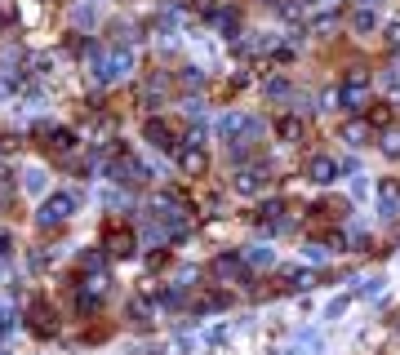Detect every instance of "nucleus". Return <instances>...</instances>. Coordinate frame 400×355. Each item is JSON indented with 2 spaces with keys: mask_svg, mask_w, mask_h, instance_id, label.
<instances>
[{
  "mask_svg": "<svg viewBox=\"0 0 400 355\" xmlns=\"http://www.w3.org/2000/svg\"><path fill=\"white\" fill-rule=\"evenodd\" d=\"M378 213L387 218H400V182L396 178H382V187H378Z\"/></svg>",
  "mask_w": 400,
  "mask_h": 355,
  "instance_id": "nucleus-11",
  "label": "nucleus"
},
{
  "mask_svg": "<svg viewBox=\"0 0 400 355\" xmlns=\"http://www.w3.org/2000/svg\"><path fill=\"white\" fill-rule=\"evenodd\" d=\"M311 31H316V36H321V40H329L333 31H338V13H333V9H325L321 18H311Z\"/></svg>",
  "mask_w": 400,
  "mask_h": 355,
  "instance_id": "nucleus-21",
  "label": "nucleus"
},
{
  "mask_svg": "<svg viewBox=\"0 0 400 355\" xmlns=\"http://www.w3.org/2000/svg\"><path fill=\"white\" fill-rule=\"evenodd\" d=\"M31 325H36L40 337H49V333L58 329V325H54V307H49V302H31Z\"/></svg>",
  "mask_w": 400,
  "mask_h": 355,
  "instance_id": "nucleus-17",
  "label": "nucleus"
},
{
  "mask_svg": "<svg viewBox=\"0 0 400 355\" xmlns=\"http://www.w3.org/2000/svg\"><path fill=\"white\" fill-rule=\"evenodd\" d=\"M267 98H289V80H267Z\"/></svg>",
  "mask_w": 400,
  "mask_h": 355,
  "instance_id": "nucleus-36",
  "label": "nucleus"
},
{
  "mask_svg": "<svg viewBox=\"0 0 400 355\" xmlns=\"http://www.w3.org/2000/svg\"><path fill=\"white\" fill-rule=\"evenodd\" d=\"M360 293H365V298H378V293H382V280H378V276H374V280H365V289H360Z\"/></svg>",
  "mask_w": 400,
  "mask_h": 355,
  "instance_id": "nucleus-41",
  "label": "nucleus"
},
{
  "mask_svg": "<svg viewBox=\"0 0 400 355\" xmlns=\"http://www.w3.org/2000/svg\"><path fill=\"white\" fill-rule=\"evenodd\" d=\"M23 187L27 191H45V174H40V169H27V174H23Z\"/></svg>",
  "mask_w": 400,
  "mask_h": 355,
  "instance_id": "nucleus-33",
  "label": "nucleus"
},
{
  "mask_svg": "<svg viewBox=\"0 0 400 355\" xmlns=\"http://www.w3.org/2000/svg\"><path fill=\"white\" fill-rule=\"evenodd\" d=\"M276 13L285 23H303V5H298V0H276Z\"/></svg>",
  "mask_w": 400,
  "mask_h": 355,
  "instance_id": "nucleus-27",
  "label": "nucleus"
},
{
  "mask_svg": "<svg viewBox=\"0 0 400 355\" xmlns=\"http://www.w3.org/2000/svg\"><path fill=\"white\" fill-rule=\"evenodd\" d=\"M160 302H165L170 311H178V307H182V289H165V293H160Z\"/></svg>",
  "mask_w": 400,
  "mask_h": 355,
  "instance_id": "nucleus-38",
  "label": "nucleus"
},
{
  "mask_svg": "<svg viewBox=\"0 0 400 355\" xmlns=\"http://www.w3.org/2000/svg\"><path fill=\"white\" fill-rule=\"evenodd\" d=\"M209 276L218 280V284H245V280H249L245 253H218V258L209 262Z\"/></svg>",
  "mask_w": 400,
  "mask_h": 355,
  "instance_id": "nucleus-4",
  "label": "nucleus"
},
{
  "mask_svg": "<svg viewBox=\"0 0 400 355\" xmlns=\"http://www.w3.org/2000/svg\"><path fill=\"white\" fill-rule=\"evenodd\" d=\"M254 222L262 227V231H280V227H289V218H285V205L280 200H267V205L254 213Z\"/></svg>",
  "mask_w": 400,
  "mask_h": 355,
  "instance_id": "nucleus-12",
  "label": "nucleus"
},
{
  "mask_svg": "<svg viewBox=\"0 0 400 355\" xmlns=\"http://www.w3.org/2000/svg\"><path fill=\"white\" fill-rule=\"evenodd\" d=\"M303 133H307L303 115H280V120H276V138L280 142H303Z\"/></svg>",
  "mask_w": 400,
  "mask_h": 355,
  "instance_id": "nucleus-13",
  "label": "nucleus"
},
{
  "mask_svg": "<svg viewBox=\"0 0 400 355\" xmlns=\"http://www.w3.org/2000/svg\"><path fill=\"white\" fill-rule=\"evenodd\" d=\"M329 249H333V244H316V240H307V258H311V262H325Z\"/></svg>",
  "mask_w": 400,
  "mask_h": 355,
  "instance_id": "nucleus-37",
  "label": "nucleus"
},
{
  "mask_svg": "<svg viewBox=\"0 0 400 355\" xmlns=\"http://www.w3.org/2000/svg\"><path fill=\"white\" fill-rule=\"evenodd\" d=\"M138 40H143V31H138V27H129V23H121V27H116V45H121V49L138 45Z\"/></svg>",
  "mask_w": 400,
  "mask_h": 355,
  "instance_id": "nucleus-29",
  "label": "nucleus"
},
{
  "mask_svg": "<svg viewBox=\"0 0 400 355\" xmlns=\"http://www.w3.org/2000/svg\"><path fill=\"white\" fill-rule=\"evenodd\" d=\"M311 5H316V9H338L343 0H311Z\"/></svg>",
  "mask_w": 400,
  "mask_h": 355,
  "instance_id": "nucleus-46",
  "label": "nucleus"
},
{
  "mask_svg": "<svg viewBox=\"0 0 400 355\" xmlns=\"http://www.w3.org/2000/svg\"><path fill=\"white\" fill-rule=\"evenodd\" d=\"M365 98H370V89H365V84H347V80H343V89H338L343 111H360V107H365Z\"/></svg>",
  "mask_w": 400,
  "mask_h": 355,
  "instance_id": "nucleus-18",
  "label": "nucleus"
},
{
  "mask_svg": "<svg viewBox=\"0 0 400 355\" xmlns=\"http://www.w3.org/2000/svg\"><path fill=\"white\" fill-rule=\"evenodd\" d=\"M307 178L316 182V187L338 182V160H333V156H311V160H307Z\"/></svg>",
  "mask_w": 400,
  "mask_h": 355,
  "instance_id": "nucleus-9",
  "label": "nucleus"
},
{
  "mask_svg": "<svg viewBox=\"0 0 400 355\" xmlns=\"http://www.w3.org/2000/svg\"><path fill=\"white\" fill-rule=\"evenodd\" d=\"M143 138L152 142V147H160V151H178V147H182V142L174 138V129L165 125V120H156V115H152V120L143 125Z\"/></svg>",
  "mask_w": 400,
  "mask_h": 355,
  "instance_id": "nucleus-8",
  "label": "nucleus"
},
{
  "mask_svg": "<svg viewBox=\"0 0 400 355\" xmlns=\"http://www.w3.org/2000/svg\"><path fill=\"white\" fill-rule=\"evenodd\" d=\"M223 138L227 142H240V138H258L262 133V120L258 115H240V111H231V115H223Z\"/></svg>",
  "mask_w": 400,
  "mask_h": 355,
  "instance_id": "nucleus-5",
  "label": "nucleus"
},
{
  "mask_svg": "<svg viewBox=\"0 0 400 355\" xmlns=\"http://www.w3.org/2000/svg\"><path fill=\"white\" fill-rule=\"evenodd\" d=\"M223 307H227V293H205V298L196 302L200 315H213V311H223Z\"/></svg>",
  "mask_w": 400,
  "mask_h": 355,
  "instance_id": "nucleus-26",
  "label": "nucleus"
},
{
  "mask_svg": "<svg viewBox=\"0 0 400 355\" xmlns=\"http://www.w3.org/2000/svg\"><path fill=\"white\" fill-rule=\"evenodd\" d=\"M98 298H103V293H94V289H85V284H80V293H76V311H80V315H94V311H98Z\"/></svg>",
  "mask_w": 400,
  "mask_h": 355,
  "instance_id": "nucleus-23",
  "label": "nucleus"
},
{
  "mask_svg": "<svg viewBox=\"0 0 400 355\" xmlns=\"http://www.w3.org/2000/svg\"><path fill=\"white\" fill-rule=\"evenodd\" d=\"M152 311H156V302L138 293V298H129V320H138V325H152Z\"/></svg>",
  "mask_w": 400,
  "mask_h": 355,
  "instance_id": "nucleus-20",
  "label": "nucleus"
},
{
  "mask_svg": "<svg viewBox=\"0 0 400 355\" xmlns=\"http://www.w3.org/2000/svg\"><path fill=\"white\" fill-rule=\"evenodd\" d=\"M182 84H187V89H200V84H209V72L205 67H182Z\"/></svg>",
  "mask_w": 400,
  "mask_h": 355,
  "instance_id": "nucleus-28",
  "label": "nucleus"
},
{
  "mask_svg": "<svg viewBox=\"0 0 400 355\" xmlns=\"http://www.w3.org/2000/svg\"><path fill=\"white\" fill-rule=\"evenodd\" d=\"M382 40H387V45L396 49V54H400V18H396V23H387V27H382Z\"/></svg>",
  "mask_w": 400,
  "mask_h": 355,
  "instance_id": "nucleus-35",
  "label": "nucleus"
},
{
  "mask_svg": "<svg viewBox=\"0 0 400 355\" xmlns=\"http://www.w3.org/2000/svg\"><path fill=\"white\" fill-rule=\"evenodd\" d=\"M370 133H374V120H347L343 125V142L347 147H365V142H370Z\"/></svg>",
  "mask_w": 400,
  "mask_h": 355,
  "instance_id": "nucleus-16",
  "label": "nucleus"
},
{
  "mask_svg": "<svg viewBox=\"0 0 400 355\" xmlns=\"http://www.w3.org/2000/svg\"><path fill=\"white\" fill-rule=\"evenodd\" d=\"M9 196H13V187H9V178H0V213L9 209Z\"/></svg>",
  "mask_w": 400,
  "mask_h": 355,
  "instance_id": "nucleus-40",
  "label": "nucleus"
},
{
  "mask_svg": "<svg viewBox=\"0 0 400 355\" xmlns=\"http://www.w3.org/2000/svg\"><path fill=\"white\" fill-rule=\"evenodd\" d=\"M382 23H378V13H374V5H360L356 13H352V31L356 36H374Z\"/></svg>",
  "mask_w": 400,
  "mask_h": 355,
  "instance_id": "nucleus-15",
  "label": "nucleus"
},
{
  "mask_svg": "<svg viewBox=\"0 0 400 355\" xmlns=\"http://www.w3.org/2000/svg\"><path fill=\"white\" fill-rule=\"evenodd\" d=\"M76 209H80V196H76V191H58V196H49L45 205H40L36 227H40V231H54V227H62V222H72Z\"/></svg>",
  "mask_w": 400,
  "mask_h": 355,
  "instance_id": "nucleus-2",
  "label": "nucleus"
},
{
  "mask_svg": "<svg viewBox=\"0 0 400 355\" xmlns=\"http://www.w3.org/2000/svg\"><path fill=\"white\" fill-rule=\"evenodd\" d=\"M396 329H400V325H396Z\"/></svg>",
  "mask_w": 400,
  "mask_h": 355,
  "instance_id": "nucleus-49",
  "label": "nucleus"
},
{
  "mask_svg": "<svg viewBox=\"0 0 400 355\" xmlns=\"http://www.w3.org/2000/svg\"><path fill=\"white\" fill-rule=\"evenodd\" d=\"M9 94H13V76L0 72V98H9Z\"/></svg>",
  "mask_w": 400,
  "mask_h": 355,
  "instance_id": "nucleus-42",
  "label": "nucleus"
},
{
  "mask_svg": "<svg viewBox=\"0 0 400 355\" xmlns=\"http://www.w3.org/2000/svg\"><path fill=\"white\" fill-rule=\"evenodd\" d=\"M280 280H285L289 289H311V284H316V276H307V271H294V266H285V271H280Z\"/></svg>",
  "mask_w": 400,
  "mask_h": 355,
  "instance_id": "nucleus-24",
  "label": "nucleus"
},
{
  "mask_svg": "<svg viewBox=\"0 0 400 355\" xmlns=\"http://www.w3.org/2000/svg\"><path fill=\"white\" fill-rule=\"evenodd\" d=\"M174 156H178V169H182V174H187V178H200V174H205V169H209L205 142H196V138H187V142H182V147L174 151Z\"/></svg>",
  "mask_w": 400,
  "mask_h": 355,
  "instance_id": "nucleus-6",
  "label": "nucleus"
},
{
  "mask_svg": "<svg viewBox=\"0 0 400 355\" xmlns=\"http://www.w3.org/2000/svg\"><path fill=\"white\" fill-rule=\"evenodd\" d=\"M0 355H5V351H0Z\"/></svg>",
  "mask_w": 400,
  "mask_h": 355,
  "instance_id": "nucleus-48",
  "label": "nucleus"
},
{
  "mask_svg": "<svg viewBox=\"0 0 400 355\" xmlns=\"http://www.w3.org/2000/svg\"><path fill=\"white\" fill-rule=\"evenodd\" d=\"M231 187H236L240 196H258V191H267V187H272V164H267V160H249L245 169H236Z\"/></svg>",
  "mask_w": 400,
  "mask_h": 355,
  "instance_id": "nucleus-3",
  "label": "nucleus"
},
{
  "mask_svg": "<svg viewBox=\"0 0 400 355\" xmlns=\"http://www.w3.org/2000/svg\"><path fill=\"white\" fill-rule=\"evenodd\" d=\"M0 27H5V9H0Z\"/></svg>",
  "mask_w": 400,
  "mask_h": 355,
  "instance_id": "nucleus-47",
  "label": "nucleus"
},
{
  "mask_svg": "<svg viewBox=\"0 0 400 355\" xmlns=\"http://www.w3.org/2000/svg\"><path fill=\"white\" fill-rule=\"evenodd\" d=\"M245 84H249V72H245V67H240V72H236V76H231V89H245Z\"/></svg>",
  "mask_w": 400,
  "mask_h": 355,
  "instance_id": "nucleus-44",
  "label": "nucleus"
},
{
  "mask_svg": "<svg viewBox=\"0 0 400 355\" xmlns=\"http://www.w3.org/2000/svg\"><path fill=\"white\" fill-rule=\"evenodd\" d=\"M111 178L121 182V187H143V182L152 178V174H147V164H143V160H133V156H121V160L111 164Z\"/></svg>",
  "mask_w": 400,
  "mask_h": 355,
  "instance_id": "nucleus-7",
  "label": "nucleus"
},
{
  "mask_svg": "<svg viewBox=\"0 0 400 355\" xmlns=\"http://www.w3.org/2000/svg\"><path fill=\"white\" fill-rule=\"evenodd\" d=\"M378 147H382V151H387V156H400V133H387V138H382Z\"/></svg>",
  "mask_w": 400,
  "mask_h": 355,
  "instance_id": "nucleus-39",
  "label": "nucleus"
},
{
  "mask_svg": "<svg viewBox=\"0 0 400 355\" xmlns=\"http://www.w3.org/2000/svg\"><path fill=\"white\" fill-rule=\"evenodd\" d=\"M103 258H107V249H85L80 253V266L85 271H103Z\"/></svg>",
  "mask_w": 400,
  "mask_h": 355,
  "instance_id": "nucleus-31",
  "label": "nucleus"
},
{
  "mask_svg": "<svg viewBox=\"0 0 400 355\" xmlns=\"http://www.w3.org/2000/svg\"><path fill=\"white\" fill-rule=\"evenodd\" d=\"M103 249L111 253V258H129V253L138 249V240H133V231H125V227H111V231L103 235Z\"/></svg>",
  "mask_w": 400,
  "mask_h": 355,
  "instance_id": "nucleus-10",
  "label": "nucleus"
},
{
  "mask_svg": "<svg viewBox=\"0 0 400 355\" xmlns=\"http://www.w3.org/2000/svg\"><path fill=\"white\" fill-rule=\"evenodd\" d=\"M36 133H45V138H49V147H54L58 156H62V151H72V147H76V133H72V129H49V125H40Z\"/></svg>",
  "mask_w": 400,
  "mask_h": 355,
  "instance_id": "nucleus-19",
  "label": "nucleus"
},
{
  "mask_svg": "<svg viewBox=\"0 0 400 355\" xmlns=\"http://www.w3.org/2000/svg\"><path fill=\"white\" fill-rule=\"evenodd\" d=\"M370 120H374V125H391V111H387V107H378V111L370 115Z\"/></svg>",
  "mask_w": 400,
  "mask_h": 355,
  "instance_id": "nucleus-43",
  "label": "nucleus"
},
{
  "mask_svg": "<svg viewBox=\"0 0 400 355\" xmlns=\"http://www.w3.org/2000/svg\"><path fill=\"white\" fill-rule=\"evenodd\" d=\"M165 266H170V253H165V249L147 253V271H165Z\"/></svg>",
  "mask_w": 400,
  "mask_h": 355,
  "instance_id": "nucleus-34",
  "label": "nucleus"
},
{
  "mask_svg": "<svg viewBox=\"0 0 400 355\" xmlns=\"http://www.w3.org/2000/svg\"><path fill=\"white\" fill-rule=\"evenodd\" d=\"M209 23L218 27V31H227V36H236V31H240V9H236V5H218Z\"/></svg>",
  "mask_w": 400,
  "mask_h": 355,
  "instance_id": "nucleus-14",
  "label": "nucleus"
},
{
  "mask_svg": "<svg viewBox=\"0 0 400 355\" xmlns=\"http://www.w3.org/2000/svg\"><path fill=\"white\" fill-rule=\"evenodd\" d=\"M343 240L352 244V249H360V253H370V231H365V227H356V222L343 231Z\"/></svg>",
  "mask_w": 400,
  "mask_h": 355,
  "instance_id": "nucleus-22",
  "label": "nucleus"
},
{
  "mask_svg": "<svg viewBox=\"0 0 400 355\" xmlns=\"http://www.w3.org/2000/svg\"><path fill=\"white\" fill-rule=\"evenodd\" d=\"M31 67H36V72H31L36 80H49V76H54V67H58V58L54 54H36V58H31Z\"/></svg>",
  "mask_w": 400,
  "mask_h": 355,
  "instance_id": "nucleus-25",
  "label": "nucleus"
},
{
  "mask_svg": "<svg viewBox=\"0 0 400 355\" xmlns=\"http://www.w3.org/2000/svg\"><path fill=\"white\" fill-rule=\"evenodd\" d=\"M85 67H89V80L98 84V89H107V84L125 80V76L133 72V54H129V49H121V45L107 49V45H94V40H89Z\"/></svg>",
  "mask_w": 400,
  "mask_h": 355,
  "instance_id": "nucleus-1",
  "label": "nucleus"
},
{
  "mask_svg": "<svg viewBox=\"0 0 400 355\" xmlns=\"http://www.w3.org/2000/svg\"><path fill=\"white\" fill-rule=\"evenodd\" d=\"M9 329H13V315H9V311H0V337H5Z\"/></svg>",
  "mask_w": 400,
  "mask_h": 355,
  "instance_id": "nucleus-45",
  "label": "nucleus"
},
{
  "mask_svg": "<svg viewBox=\"0 0 400 355\" xmlns=\"http://www.w3.org/2000/svg\"><path fill=\"white\" fill-rule=\"evenodd\" d=\"M245 262H249V266H272L276 258H272V249H262V244H254V249H245Z\"/></svg>",
  "mask_w": 400,
  "mask_h": 355,
  "instance_id": "nucleus-30",
  "label": "nucleus"
},
{
  "mask_svg": "<svg viewBox=\"0 0 400 355\" xmlns=\"http://www.w3.org/2000/svg\"><path fill=\"white\" fill-rule=\"evenodd\" d=\"M347 84H370V67L352 62V67H347Z\"/></svg>",
  "mask_w": 400,
  "mask_h": 355,
  "instance_id": "nucleus-32",
  "label": "nucleus"
}]
</instances>
